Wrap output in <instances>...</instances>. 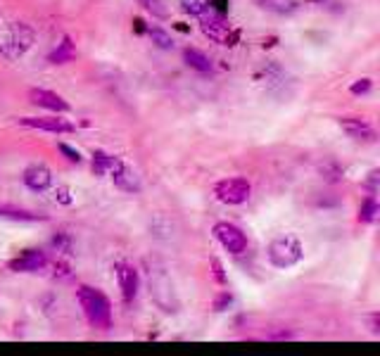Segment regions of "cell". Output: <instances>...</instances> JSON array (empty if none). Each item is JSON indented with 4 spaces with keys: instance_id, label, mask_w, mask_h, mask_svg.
<instances>
[{
    "instance_id": "6da1fadb",
    "label": "cell",
    "mask_w": 380,
    "mask_h": 356,
    "mask_svg": "<svg viewBox=\"0 0 380 356\" xmlns=\"http://www.w3.org/2000/svg\"><path fill=\"white\" fill-rule=\"evenodd\" d=\"M76 299H79V307L84 309V316L88 318L91 326L97 330L112 328V304L100 290L81 285L79 290H76Z\"/></svg>"
},
{
    "instance_id": "7a4b0ae2",
    "label": "cell",
    "mask_w": 380,
    "mask_h": 356,
    "mask_svg": "<svg viewBox=\"0 0 380 356\" xmlns=\"http://www.w3.org/2000/svg\"><path fill=\"white\" fill-rule=\"evenodd\" d=\"M34 45V29L22 22H12L0 31V58L19 60Z\"/></svg>"
},
{
    "instance_id": "3957f363",
    "label": "cell",
    "mask_w": 380,
    "mask_h": 356,
    "mask_svg": "<svg viewBox=\"0 0 380 356\" xmlns=\"http://www.w3.org/2000/svg\"><path fill=\"white\" fill-rule=\"evenodd\" d=\"M266 254H269L271 266L292 268L302 261V257H305V247H302V242L297 240L295 235H278L276 240H271Z\"/></svg>"
},
{
    "instance_id": "277c9868",
    "label": "cell",
    "mask_w": 380,
    "mask_h": 356,
    "mask_svg": "<svg viewBox=\"0 0 380 356\" xmlns=\"http://www.w3.org/2000/svg\"><path fill=\"white\" fill-rule=\"evenodd\" d=\"M200 27H202V34L207 36V38H212L214 43H222V45L238 43V31L230 29L228 19H226L222 12H214L212 8H209L207 12L200 14Z\"/></svg>"
},
{
    "instance_id": "5b68a950",
    "label": "cell",
    "mask_w": 380,
    "mask_h": 356,
    "mask_svg": "<svg viewBox=\"0 0 380 356\" xmlns=\"http://www.w3.org/2000/svg\"><path fill=\"white\" fill-rule=\"evenodd\" d=\"M214 195L224 204H243L252 195V185L248 178H224L214 185Z\"/></svg>"
},
{
    "instance_id": "8992f818",
    "label": "cell",
    "mask_w": 380,
    "mask_h": 356,
    "mask_svg": "<svg viewBox=\"0 0 380 356\" xmlns=\"http://www.w3.org/2000/svg\"><path fill=\"white\" fill-rule=\"evenodd\" d=\"M214 235H217L222 247L226 252H230V254H243L248 250V237H245V233L238 226L230 224V221H219L214 226Z\"/></svg>"
},
{
    "instance_id": "52a82bcc",
    "label": "cell",
    "mask_w": 380,
    "mask_h": 356,
    "mask_svg": "<svg viewBox=\"0 0 380 356\" xmlns=\"http://www.w3.org/2000/svg\"><path fill=\"white\" fill-rule=\"evenodd\" d=\"M48 264V254L43 250H24L19 257L8 261V268L14 273H34V271H40Z\"/></svg>"
},
{
    "instance_id": "ba28073f",
    "label": "cell",
    "mask_w": 380,
    "mask_h": 356,
    "mask_svg": "<svg viewBox=\"0 0 380 356\" xmlns=\"http://www.w3.org/2000/svg\"><path fill=\"white\" fill-rule=\"evenodd\" d=\"M115 271H117V281H119V287H121V297H124L126 304H131L138 295V285H141L138 271L131 264H126V261H119V264L115 266Z\"/></svg>"
},
{
    "instance_id": "9c48e42d",
    "label": "cell",
    "mask_w": 380,
    "mask_h": 356,
    "mask_svg": "<svg viewBox=\"0 0 380 356\" xmlns=\"http://www.w3.org/2000/svg\"><path fill=\"white\" fill-rule=\"evenodd\" d=\"M22 126L29 128H38V131H48V133H71L74 131V123L67 121L62 117H22L19 119Z\"/></svg>"
},
{
    "instance_id": "30bf717a",
    "label": "cell",
    "mask_w": 380,
    "mask_h": 356,
    "mask_svg": "<svg viewBox=\"0 0 380 356\" xmlns=\"http://www.w3.org/2000/svg\"><path fill=\"white\" fill-rule=\"evenodd\" d=\"M29 100H32L34 105L43 107V110L58 112V115H64V112H69V102H67L62 95H58V93H53V91H45V88H32V91H29Z\"/></svg>"
},
{
    "instance_id": "8fae6325",
    "label": "cell",
    "mask_w": 380,
    "mask_h": 356,
    "mask_svg": "<svg viewBox=\"0 0 380 356\" xmlns=\"http://www.w3.org/2000/svg\"><path fill=\"white\" fill-rule=\"evenodd\" d=\"M340 126H342V131H345L349 138H354V141H364V143H373V141H376V128H373L368 121H364V119L342 117L340 119Z\"/></svg>"
},
{
    "instance_id": "7c38bea8",
    "label": "cell",
    "mask_w": 380,
    "mask_h": 356,
    "mask_svg": "<svg viewBox=\"0 0 380 356\" xmlns=\"http://www.w3.org/2000/svg\"><path fill=\"white\" fill-rule=\"evenodd\" d=\"M24 185H27L29 190H34V193H40V190L50 188V183H53V174H50L48 167H43V164H32V167L24 169Z\"/></svg>"
},
{
    "instance_id": "4fadbf2b",
    "label": "cell",
    "mask_w": 380,
    "mask_h": 356,
    "mask_svg": "<svg viewBox=\"0 0 380 356\" xmlns=\"http://www.w3.org/2000/svg\"><path fill=\"white\" fill-rule=\"evenodd\" d=\"M150 295L157 302L159 309H164V295L171 299V302H176V297H174V285L169 283L167 276H152L150 273Z\"/></svg>"
},
{
    "instance_id": "5bb4252c",
    "label": "cell",
    "mask_w": 380,
    "mask_h": 356,
    "mask_svg": "<svg viewBox=\"0 0 380 356\" xmlns=\"http://www.w3.org/2000/svg\"><path fill=\"white\" fill-rule=\"evenodd\" d=\"M121 159L115 157V154H107L102 152V150H95L93 152V174L95 176H110L112 171H117V169L121 167Z\"/></svg>"
},
{
    "instance_id": "9a60e30c",
    "label": "cell",
    "mask_w": 380,
    "mask_h": 356,
    "mask_svg": "<svg viewBox=\"0 0 380 356\" xmlns=\"http://www.w3.org/2000/svg\"><path fill=\"white\" fill-rule=\"evenodd\" d=\"M110 176L115 180L117 188L124 190V193H138V190H141V180H138V176L126 167V164H121V167L117 169V171H112Z\"/></svg>"
},
{
    "instance_id": "2e32d148",
    "label": "cell",
    "mask_w": 380,
    "mask_h": 356,
    "mask_svg": "<svg viewBox=\"0 0 380 356\" xmlns=\"http://www.w3.org/2000/svg\"><path fill=\"white\" fill-rule=\"evenodd\" d=\"M183 60H186V64L190 67V69L200 71V74H212V69H214L212 60H209L204 53H200V50H195V48L183 50Z\"/></svg>"
},
{
    "instance_id": "e0dca14e",
    "label": "cell",
    "mask_w": 380,
    "mask_h": 356,
    "mask_svg": "<svg viewBox=\"0 0 380 356\" xmlns=\"http://www.w3.org/2000/svg\"><path fill=\"white\" fill-rule=\"evenodd\" d=\"M74 58H76L74 43H71L69 36H64L62 43H58V48L48 55V62H53V64H67V62H71Z\"/></svg>"
},
{
    "instance_id": "ac0fdd59",
    "label": "cell",
    "mask_w": 380,
    "mask_h": 356,
    "mask_svg": "<svg viewBox=\"0 0 380 356\" xmlns=\"http://www.w3.org/2000/svg\"><path fill=\"white\" fill-rule=\"evenodd\" d=\"M257 5L269 10V12H276V14H292V12H297V8H300L297 0H257Z\"/></svg>"
},
{
    "instance_id": "d6986e66",
    "label": "cell",
    "mask_w": 380,
    "mask_h": 356,
    "mask_svg": "<svg viewBox=\"0 0 380 356\" xmlns=\"http://www.w3.org/2000/svg\"><path fill=\"white\" fill-rule=\"evenodd\" d=\"M0 216L3 219H12V221H29V224H34V221H45L48 216L43 214H36V211H27V209H17V207H0Z\"/></svg>"
},
{
    "instance_id": "ffe728a7",
    "label": "cell",
    "mask_w": 380,
    "mask_h": 356,
    "mask_svg": "<svg viewBox=\"0 0 380 356\" xmlns=\"http://www.w3.org/2000/svg\"><path fill=\"white\" fill-rule=\"evenodd\" d=\"M147 36H150V40L157 45L159 50H171L174 48V38L169 31H164L162 27H150L147 29Z\"/></svg>"
},
{
    "instance_id": "44dd1931",
    "label": "cell",
    "mask_w": 380,
    "mask_h": 356,
    "mask_svg": "<svg viewBox=\"0 0 380 356\" xmlns=\"http://www.w3.org/2000/svg\"><path fill=\"white\" fill-rule=\"evenodd\" d=\"M376 214H378L376 198H366L361 207H359V221H361V224H371V221H376Z\"/></svg>"
},
{
    "instance_id": "7402d4cb",
    "label": "cell",
    "mask_w": 380,
    "mask_h": 356,
    "mask_svg": "<svg viewBox=\"0 0 380 356\" xmlns=\"http://www.w3.org/2000/svg\"><path fill=\"white\" fill-rule=\"evenodd\" d=\"M209 3H212V0H181L183 10L190 12V14H195V17H200L202 12H207Z\"/></svg>"
},
{
    "instance_id": "603a6c76",
    "label": "cell",
    "mask_w": 380,
    "mask_h": 356,
    "mask_svg": "<svg viewBox=\"0 0 380 356\" xmlns=\"http://www.w3.org/2000/svg\"><path fill=\"white\" fill-rule=\"evenodd\" d=\"M141 5L152 14V17H157V19H167L169 17V12H167V8H164L162 0H141Z\"/></svg>"
},
{
    "instance_id": "cb8c5ba5",
    "label": "cell",
    "mask_w": 380,
    "mask_h": 356,
    "mask_svg": "<svg viewBox=\"0 0 380 356\" xmlns=\"http://www.w3.org/2000/svg\"><path fill=\"white\" fill-rule=\"evenodd\" d=\"M230 304H233V295H230V292H219V295L214 297V311H226Z\"/></svg>"
},
{
    "instance_id": "d4e9b609",
    "label": "cell",
    "mask_w": 380,
    "mask_h": 356,
    "mask_svg": "<svg viewBox=\"0 0 380 356\" xmlns=\"http://www.w3.org/2000/svg\"><path fill=\"white\" fill-rule=\"evenodd\" d=\"M53 247L58 252H62V254H71V237H67V235L53 237Z\"/></svg>"
},
{
    "instance_id": "484cf974",
    "label": "cell",
    "mask_w": 380,
    "mask_h": 356,
    "mask_svg": "<svg viewBox=\"0 0 380 356\" xmlns=\"http://www.w3.org/2000/svg\"><path fill=\"white\" fill-rule=\"evenodd\" d=\"M371 79H359V81H354L352 84V88H349V93L352 95H366L368 91H371Z\"/></svg>"
},
{
    "instance_id": "4316f807",
    "label": "cell",
    "mask_w": 380,
    "mask_h": 356,
    "mask_svg": "<svg viewBox=\"0 0 380 356\" xmlns=\"http://www.w3.org/2000/svg\"><path fill=\"white\" fill-rule=\"evenodd\" d=\"M60 152H62L64 154V157L67 159H69V162H76V164H79L81 162V152H79V150H74V147H69V145H64V143H60Z\"/></svg>"
},
{
    "instance_id": "83f0119b",
    "label": "cell",
    "mask_w": 380,
    "mask_h": 356,
    "mask_svg": "<svg viewBox=\"0 0 380 356\" xmlns=\"http://www.w3.org/2000/svg\"><path fill=\"white\" fill-rule=\"evenodd\" d=\"M212 273H214V278H217V283H226V273H224V266H222V261L219 259H212Z\"/></svg>"
},
{
    "instance_id": "f1b7e54d",
    "label": "cell",
    "mask_w": 380,
    "mask_h": 356,
    "mask_svg": "<svg viewBox=\"0 0 380 356\" xmlns=\"http://www.w3.org/2000/svg\"><path fill=\"white\" fill-rule=\"evenodd\" d=\"M55 200H58V202H62V204H71V195H69V188H58L55 190Z\"/></svg>"
},
{
    "instance_id": "f546056e",
    "label": "cell",
    "mask_w": 380,
    "mask_h": 356,
    "mask_svg": "<svg viewBox=\"0 0 380 356\" xmlns=\"http://www.w3.org/2000/svg\"><path fill=\"white\" fill-rule=\"evenodd\" d=\"M69 266L67 264H55V278H69Z\"/></svg>"
},
{
    "instance_id": "4dcf8cb0",
    "label": "cell",
    "mask_w": 380,
    "mask_h": 356,
    "mask_svg": "<svg viewBox=\"0 0 380 356\" xmlns=\"http://www.w3.org/2000/svg\"><path fill=\"white\" fill-rule=\"evenodd\" d=\"M371 333L373 335L380 333V316H378V313H373V316H371Z\"/></svg>"
}]
</instances>
